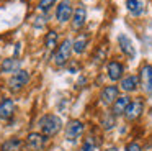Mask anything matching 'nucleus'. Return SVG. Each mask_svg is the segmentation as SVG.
<instances>
[{
	"mask_svg": "<svg viewBox=\"0 0 152 151\" xmlns=\"http://www.w3.org/2000/svg\"><path fill=\"white\" fill-rule=\"evenodd\" d=\"M38 125H39L41 133H43L44 136H56V135L62 130V120L54 113L41 117L39 121H38Z\"/></svg>",
	"mask_w": 152,
	"mask_h": 151,
	"instance_id": "1",
	"label": "nucleus"
},
{
	"mask_svg": "<svg viewBox=\"0 0 152 151\" xmlns=\"http://www.w3.org/2000/svg\"><path fill=\"white\" fill-rule=\"evenodd\" d=\"M74 49H72V43H70V39H64V41L57 46L56 53H54V62H56L57 66H64L67 61H69L70 53Z\"/></svg>",
	"mask_w": 152,
	"mask_h": 151,
	"instance_id": "2",
	"label": "nucleus"
},
{
	"mask_svg": "<svg viewBox=\"0 0 152 151\" xmlns=\"http://www.w3.org/2000/svg\"><path fill=\"white\" fill-rule=\"evenodd\" d=\"M28 81H30V72L25 71V69H18L17 72H13V76L8 81V87L13 92H18L28 84Z\"/></svg>",
	"mask_w": 152,
	"mask_h": 151,
	"instance_id": "3",
	"label": "nucleus"
},
{
	"mask_svg": "<svg viewBox=\"0 0 152 151\" xmlns=\"http://www.w3.org/2000/svg\"><path fill=\"white\" fill-rule=\"evenodd\" d=\"M83 128H85V125H83L80 120H72V121H69V123H67V127H66V140L70 141V143L77 141L80 136H82Z\"/></svg>",
	"mask_w": 152,
	"mask_h": 151,
	"instance_id": "4",
	"label": "nucleus"
},
{
	"mask_svg": "<svg viewBox=\"0 0 152 151\" xmlns=\"http://www.w3.org/2000/svg\"><path fill=\"white\" fill-rule=\"evenodd\" d=\"M142 112H144V102H142L141 98H137V100H132L131 104L128 105L126 112H124V118H126L128 121H134V120H137V118L141 117Z\"/></svg>",
	"mask_w": 152,
	"mask_h": 151,
	"instance_id": "5",
	"label": "nucleus"
},
{
	"mask_svg": "<svg viewBox=\"0 0 152 151\" xmlns=\"http://www.w3.org/2000/svg\"><path fill=\"white\" fill-rule=\"evenodd\" d=\"M139 81H141V87L144 89L145 94L152 95V66L151 64L142 66Z\"/></svg>",
	"mask_w": 152,
	"mask_h": 151,
	"instance_id": "6",
	"label": "nucleus"
},
{
	"mask_svg": "<svg viewBox=\"0 0 152 151\" xmlns=\"http://www.w3.org/2000/svg\"><path fill=\"white\" fill-rule=\"evenodd\" d=\"M74 15V10H72V3L69 0H62V2L57 5L56 8V18L59 20L61 23H66L70 20V16Z\"/></svg>",
	"mask_w": 152,
	"mask_h": 151,
	"instance_id": "7",
	"label": "nucleus"
},
{
	"mask_svg": "<svg viewBox=\"0 0 152 151\" xmlns=\"http://www.w3.org/2000/svg\"><path fill=\"white\" fill-rule=\"evenodd\" d=\"M118 44H119V49H121L129 59L136 58V48H134V44H132L129 36H126L124 33H121V35L118 36Z\"/></svg>",
	"mask_w": 152,
	"mask_h": 151,
	"instance_id": "8",
	"label": "nucleus"
},
{
	"mask_svg": "<svg viewBox=\"0 0 152 151\" xmlns=\"http://www.w3.org/2000/svg\"><path fill=\"white\" fill-rule=\"evenodd\" d=\"M44 140H46V136H44L43 133H30L26 136V148L30 151H41L44 146Z\"/></svg>",
	"mask_w": 152,
	"mask_h": 151,
	"instance_id": "9",
	"label": "nucleus"
},
{
	"mask_svg": "<svg viewBox=\"0 0 152 151\" xmlns=\"http://www.w3.org/2000/svg\"><path fill=\"white\" fill-rule=\"evenodd\" d=\"M118 94L119 90L116 85H106L102 90V94H100V100H102L103 105H113L116 102V98H118Z\"/></svg>",
	"mask_w": 152,
	"mask_h": 151,
	"instance_id": "10",
	"label": "nucleus"
},
{
	"mask_svg": "<svg viewBox=\"0 0 152 151\" xmlns=\"http://www.w3.org/2000/svg\"><path fill=\"white\" fill-rule=\"evenodd\" d=\"M85 20H87V10L85 7H77L74 10V15H72V28L75 30H80L83 25H85Z\"/></svg>",
	"mask_w": 152,
	"mask_h": 151,
	"instance_id": "11",
	"label": "nucleus"
},
{
	"mask_svg": "<svg viewBox=\"0 0 152 151\" xmlns=\"http://www.w3.org/2000/svg\"><path fill=\"white\" fill-rule=\"evenodd\" d=\"M15 112V102L12 98H4L0 102V118L2 120H8Z\"/></svg>",
	"mask_w": 152,
	"mask_h": 151,
	"instance_id": "12",
	"label": "nucleus"
},
{
	"mask_svg": "<svg viewBox=\"0 0 152 151\" xmlns=\"http://www.w3.org/2000/svg\"><path fill=\"white\" fill-rule=\"evenodd\" d=\"M106 69H108V77L111 79V81H119L121 76H123V71H124L123 64L118 61H110L108 66H106Z\"/></svg>",
	"mask_w": 152,
	"mask_h": 151,
	"instance_id": "13",
	"label": "nucleus"
},
{
	"mask_svg": "<svg viewBox=\"0 0 152 151\" xmlns=\"http://www.w3.org/2000/svg\"><path fill=\"white\" fill-rule=\"evenodd\" d=\"M126 7H128L131 15L139 16L145 10V0H126Z\"/></svg>",
	"mask_w": 152,
	"mask_h": 151,
	"instance_id": "14",
	"label": "nucleus"
},
{
	"mask_svg": "<svg viewBox=\"0 0 152 151\" xmlns=\"http://www.w3.org/2000/svg\"><path fill=\"white\" fill-rule=\"evenodd\" d=\"M131 104V100H129V97H126V95H123V97H118L116 98V102L113 104V108L111 112L118 117V115H124L126 108H128V105Z\"/></svg>",
	"mask_w": 152,
	"mask_h": 151,
	"instance_id": "15",
	"label": "nucleus"
},
{
	"mask_svg": "<svg viewBox=\"0 0 152 151\" xmlns=\"http://www.w3.org/2000/svg\"><path fill=\"white\" fill-rule=\"evenodd\" d=\"M20 67V59L17 58H7L0 64V71L2 72H17Z\"/></svg>",
	"mask_w": 152,
	"mask_h": 151,
	"instance_id": "16",
	"label": "nucleus"
},
{
	"mask_svg": "<svg viewBox=\"0 0 152 151\" xmlns=\"http://www.w3.org/2000/svg\"><path fill=\"white\" fill-rule=\"evenodd\" d=\"M139 85V77L137 76H128L121 81V89L124 92H134Z\"/></svg>",
	"mask_w": 152,
	"mask_h": 151,
	"instance_id": "17",
	"label": "nucleus"
},
{
	"mask_svg": "<svg viewBox=\"0 0 152 151\" xmlns=\"http://www.w3.org/2000/svg\"><path fill=\"white\" fill-rule=\"evenodd\" d=\"M87 44H88V36L83 35V33H82V35H79L75 39H74V43H72L74 53H77V54H82V53L85 51Z\"/></svg>",
	"mask_w": 152,
	"mask_h": 151,
	"instance_id": "18",
	"label": "nucleus"
},
{
	"mask_svg": "<svg viewBox=\"0 0 152 151\" xmlns=\"http://www.w3.org/2000/svg\"><path fill=\"white\" fill-rule=\"evenodd\" d=\"M21 146H23L21 140L17 138V136H13V138H10V140L4 141V144H2V151H21Z\"/></svg>",
	"mask_w": 152,
	"mask_h": 151,
	"instance_id": "19",
	"label": "nucleus"
},
{
	"mask_svg": "<svg viewBox=\"0 0 152 151\" xmlns=\"http://www.w3.org/2000/svg\"><path fill=\"white\" fill-rule=\"evenodd\" d=\"M102 125H103L105 130H111V128L116 125V115L113 113V112H106V113L103 115V118H102Z\"/></svg>",
	"mask_w": 152,
	"mask_h": 151,
	"instance_id": "20",
	"label": "nucleus"
},
{
	"mask_svg": "<svg viewBox=\"0 0 152 151\" xmlns=\"http://www.w3.org/2000/svg\"><path fill=\"white\" fill-rule=\"evenodd\" d=\"M44 46H46L48 49L57 48V33L54 31V30H51V31L46 33V38H44Z\"/></svg>",
	"mask_w": 152,
	"mask_h": 151,
	"instance_id": "21",
	"label": "nucleus"
},
{
	"mask_svg": "<svg viewBox=\"0 0 152 151\" xmlns=\"http://www.w3.org/2000/svg\"><path fill=\"white\" fill-rule=\"evenodd\" d=\"M56 3V0H39V10L41 12H48L51 10V7Z\"/></svg>",
	"mask_w": 152,
	"mask_h": 151,
	"instance_id": "22",
	"label": "nucleus"
},
{
	"mask_svg": "<svg viewBox=\"0 0 152 151\" xmlns=\"http://www.w3.org/2000/svg\"><path fill=\"white\" fill-rule=\"evenodd\" d=\"M80 151H95V144L92 143V140H87L85 143L82 144V150Z\"/></svg>",
	"mask_w": 152,
	"mask_h": 151,
	"instance_id": "23",
	"label": "nucleus"
},
{
	"mask_svg": "<svg viewBox=\"0 0 152 151\" xmlns=\"http://www.w3.org/2000/svg\"><path fill=\"white\" fill-rule=\"evenodd\" d=\"M126 151H142V150H141V146H139L137 143L132 141V143H129L128 146H126Z\"/></svg>",
	"mask_w": 152,
	"mask_h": 151,
	"instance_id": "24",
	"label": "nucleus"
},
{
	"mask_svg": "<svg viewBox=\"0 0 152 151\" xmlns=\"http://www.w3.org/2000/svg\"><path fill=\"white\" fill-rule=\"evenodd\" d=\"M106 151H116V148H110V150H106Z\"/></svg>",
	"mask_w": 152,
	"mask_h": 151,
	"instance_id": "25",
	"label": "nucleus"
}]
</instances>
